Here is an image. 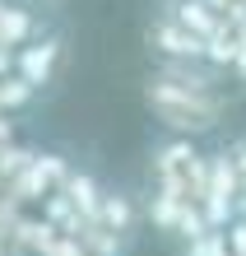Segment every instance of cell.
Wrapping results in <instances>:
<instances>
[{
  "instance_id": "9",
  "label": "cell",
  "mask_w": 246,
  "mask_h": 256,
  "mask_svg": "<svg viewBox=\"0 0 246 256\" xmlns=\"http://www.w3.org/2000/svg\"><path fill=\"white\" fill-rule=\"evenodd\" d=\"M98 224H102L107 233H116V238H130L135 224H140V210H135L130 196L107 191V196H102V210H98Z\"/></svg>"
},
{
  "instance_id": "6",
  "label": "cell",
  "mask_w": 246,
  "mask_h": 256,
  "mask_svg": "<svg viewBox=\"0 0 246 256\" xmlns=\"http://www.w3.org/2000/svg\"><path fill=\"white\" fill-rule=\"evenodd\" d=\"M65 177H70V168L60 163V154H37V158H28V168L19 177H14V196H19V200L47 196L51 186H65Z\"/></svg>"
},
{
  "instance_id": "5",
  "label": "cell",
  "mask_w": 246,
  "mask_h": 256,
  "mask_svg": "<svg viewBox=\"0 0 246 256\" xmlns=\"http://www.w3.org/2000/svg\"><path fill=\"white\" fill-rule=\"evenodd\" d=\"M56 66H60V38H56V33H37L28 47L14 52V74L28 80L33 88L51 84V80H56Z\"/></svg>"
},
{
  "instance_id": "4",
  "label": "cell",
  "mask_w": 246,
  "mask_h": 256,
  "mask_svg": "<svg viewBox=\"0 0 246 256\" xmlns=\"http://www.w3.org/2000/svg\"><path fill=\"white\" fill-rule=\"evenodd\" d=\"M144 42L163 61H205V38H195L191 28H181L172 14H158V19L144 28Z\"/></svg>"
},
{
  "instance_id": "2",
  "label": "cell",
  "mask_w": 246,
  "mask_h": 256,
  "mask_svg": "<svg viewBox=\"0 0 246 256\" xmlns=\"http://www.w3.org/2000/svg\"><path fill=\"white\" fill-rule=\"evenodd\" d=\"M153 177H158L163 191L181 196V200H205V186H209V158L186 140V135H172L167 144L153 149Z\"/></svg>"
},
{
  "instance_id": "15",
  "label": "cell",
  "mask_w": 246,
  "mask_h": 256,
  "mask_svg": "<svg viewBox=\"0 0 246 256\" xmlns=\"http://www.w3.org/2000/svg\"><path fill=\"white\" fill-rule=\"evenodd\" d=\"M223 238H228V247H233V256H246V214H237L233 224H228Z\"/></svg>"
},
{
  "instance_id": "14",
  "label": "cell",
  "mask_w": 246,
  "mask_h": 256,
  "mask_svg": "<svg viewBox=\"0 0 246 256\" xmlns=\"http://www.w3.org/2000/svg\"><path fill=\"white\" fill-rule=\"evenodd\" d=\"M181 256H233V247H228L223 228H214V233H205V238H195V242H186V252H181Z\"/></svg>"
},
{
  "instance_id": "16",
  "label": "cell",
  "mask_w": 246,
  "mask_h": 256,
  "mask_svg": "<svg viewBox=\"0 0 246 256\" xmlns=\"http://www.w3.org/2000/svg\"><path fill=\"white\" fill-rule=\"evenodd\" d=\"M228 154H233V163H237V177H242V196H246V135L228 144Z\"/></svg>"
},
{
  "instance_id": "18",
  "label": "cell",
  "mask_w": 246,
  "mask_h": 256,
  "mask_svg": "<svg viewBox=\"0 0 246 256\" xmlns=\"http://www.w3.org/2000/svg\"><path fill=\"white\" fill-rule=\"evenodd\" d=\"M237 214H246V196H242V205H237Z\"/></svg>"
},
{
  "instance_id": "3",
  "label": "cell",
  "mask_w": 246,
  "mask_h": 256,
  "mask_svg": "<svg viewBox=\"0 0 246 256\" xmlns=\"http://www.w3.org/2000/svg\"><path fill=\"white\" fill-rule=\"evenodd\" d=\"M237 205H242L237 163H233V154H228V149H219V154H209V186H205L200 210H205L209 228H228V224L237 219Z\"/></svg>"
},
{
  "instance_id": "17",
  "label": "cell",
  "mask_w": 246,
  "mask_h": 256,
  "mask_svg": "<svg viewBox=\"0 0 246 256\" xmlns=\"http://www.w3.org/2000/svg\"><path fill=\"white\" fill-rule=\"evenodd\" d=\"M233 70H237V80L246 84V42H242V52H237V61H233Z\"/></svg>"
},
{
  "instance_id": "12",
  "label": "cell",
  "mask_w": 246,
  "mask_h": 256,
  "mask_svg": "<svg viewBox=\"0 0 246 256\" xmlns=\"http://www.w3.org/2000/svg\"><path fill=\"white\" fill-rule=\"evenodd\" d=\"M237 52H242V38L233 33V28H223V33H214V38L205 42V66H214V70H233Z\"/></svg>"
},
{
  "instance_id": "1",
  "label": "cell",
  "mask_w": 246,
  "mask_h": 256,
  "mask_svg": "<svg viewBox=\"0 0 246 256\" xmlns=\"http://www.w3.org/2000/svg\"><path fill=\"white\" fill-rule=\"evenodd\" d=\"M144 102L172 135H209L223 122L228 102L214 88V66L205 61H158V70L144 80Z\"/></svg>"
},
{
  "instance_id": "11",
  "label": "cell",
  "mask_w": 246,
  "mask_h": 256,
  "mask_svg": "<svg viewBox=\"0 0 246 256\" xmlns=\"http://www.w3.org/2000/svg\"><path fill=\"white\" fill-rule=\"evenodd\" d=\"M181 210H186V200L172 191H153V200H149V219H153V228H163V233H177V219H181Z\"/></svg>"
},
{
  "instance_id": "8",
  "label": "cell",
  "mask_w": 246,
  "mask_h": 256,
  "mask_svg": "<svg viewBox=\"0 0 246 256\" xmlns=\"http://www.w3.org/2000/svg\"><path fill=\"white\" fill-rule=\"evenodd\" d=\"M60 196L74 205V214H79L84 224H93V219H98V210H102V196H107V191H102L88 172H70V177H65V186H60Z\"/></svg>"
},
{
  "instance_id": "10",
  "label": "cell",
  "mask_w": 246,
  "mask_h": 256,
  "mask_svg": "<svg viewBox=\"0 0 246 256\" xmlns=\"http://www.w3.org/2000/svg\"><path fill=\"white\" fill-rule=\"evenodd\" d=\"M33 38H37L33 14H28L23 5H0V47L19 52V47H28Z\"/></svg>"
},
{
  "instance_id": "7",
  "label": "cell",
  "mask_w": 246,
  "mask_h": 256,
  "mask_svg": "<svg viewBox=\"0 0 246 256\" xmlns=\"http://www.w3.org/2000/svg\"><path fill=\"white\" fill-rule=\"evenodd\" d=\"M167 14H172L181 28H191L195 38H205V42H209L214 33H223V28H228V19L209 5V0H172V5H167Z\"/></svg>"
},
{
  "instance_id": "13",
  "label": "cell",
  "mask_w": 246,
  "mask_h": 256,
  "mask_svg": "<svg viewBox=\"0 0 246 256\" xmlns=\"http://www.w3.org/2000/svg\"><path fill=\"white\" fill-rule=\"evenodd\" d=\"M33 94H37V88L28 84V80H19V74H5V80H0V108H5V112L28 108V102H33Z\"/></svg>"
}]
</instances>
